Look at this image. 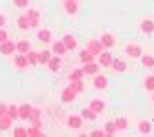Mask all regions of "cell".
<instances>
[{
  "mask_svg": "<svg viewBox=\"0 0 154 137\" xmlns=\"http://www.w3.org/2000/svg\"><path fill=\"white\" fill-rule=\"evenodd\" d=\"M90 135H92V137H103V135H106V133H105L103 130H94Z\"/></svg>",
  "mask_w": 154,
  "mask_h": 137,
  "instance_id": "60d3db41",
  "label": "cell"
},
{
  "mask_svg": "<svg viewBox=\"0 0 154 137\" xmlns=\"http://www.w3.org/2000/svg\"><path fill=\"white\" fill-rule=\"evenodd\" d=\"M11 124H13V117H11L9 113L0 115V130H8Z\"/></svg>",
  "mask_w": 154,
  "mask_h": 137,
  "instance_id": "2e32d148",
  "label": "cell"
},
{
  "mask_svg": "<svg viewBox=\"0 0 154 137\" xmlns=\"http://www.w3.org/2000/svg\"><path fill=\"white\" fill-rule=\"evenodd\" d=\"M17 24H18V28H20V29H29V28H31V22H29L28 15H22V16H18Z\"/></svg>",
  "mask_w": 154,
  "mask_h": 137,
  "instance_id": "cb8c5ba5",
  "label": "cell"
},
{
  "mask_svg": "<svg viewBox=\"0 0 154 137\" xmlns=\"http://www.w3.org/2000/svg\"><path fill=\"white\" fill-rule=\"evenodd\" d=\"M94 57H95V55H94V53H92L88 48L81 49V53H79V58H81V62H83V64H86V62H92V61H94Z\"/></svg>",
  "mask_w": 154,
  "mask_h": 137,
  "instance_id": "9a60e30c",
  "label": "cell"
},
{
  "mask_svg": "<svg viewBox=\"0 0 154 137\" xmlns=\"http://www.w3.org/2000/svg\"><path fill=\"white\" fill-rule=\"evenodd\" d=\"M50 58H51V51H48V49L38 51V64H48Z\"/></svg>",
  "mask_w": 154,
  "mask_h": 137,
  "instance_id": "4316f807",
  "label": "cell"
},
{
  "mask_svg": "<svg viewBox=\"0 0 154 137\" xmlns=\"http://www.w3.org/2000/svg\"><path fill=\"white\" fill-rule=\"evenodd\" d=\"M28 135V128H17L15 130V137H24Z\"/></svg>",
  "mask_w": 154,
  "mask_h": 137,
  "instance_id": "f35d334b",
  "label": "cell"
},
{
  "mask_svg": "<svg viewBox=\"0 0 154 137\" xmlns=\"http://www.w3.org/2000/svg\"><path fill=\"white\" fill-rule=\"evenodd\" d=\"M29 119H31L33 126H38V128H42V123H41V110H38V108H33V110H31V115H29Z\"/></svg>",
  "mask_w": 154,
  "mask_h": 137,
  "instance_id": "8fae6325",
  "label": "cell"
},
{
  "mask_svg": "<svg viewBox=\"0 0 154 137\" xmlns=\"http://www.w3.org/2000/svg\"><path fill=\"white\" fill-rule=\"evenodd\" d=\"M63 42H64V46L68 48V51H70V49H75V48H77V38H75L73 35H66V37L63 38Z\"/></svg>",
  "mask_w": 154,
  "mask_h": 137,
  "instance_id": "d6986e66",
  "label": "cell"
},
{
  "mask_svg": "<svg viewBox=\"0 0 154 137\" xmlns=\"http://www.w3.org/2000/svg\"><path fill=\"white\" fill-rule=\"evenodd\" d=\"M125 51H127V55H128V57H132V58H141V53H143L141 46H140V44H136V42L127 44Z\"/></svg>",
  "mask_w": 154,
  "mask_h": 137,
  "instance_id": "6da1fadb",
  "label": "cell"
},
{
  "mask_svg": "<svg viewBox=\"0 0 154 137\" xmlns=\"http://www.w3.org/2000/svg\"><path fill=\"white\" fill-rule=\"evenodd\" d=\"M99 40H101V44H103L105 48H112V46L116 44V38H114V35H112V33H103Z\"/></svg>",
  "mask_w": 154,
  "mask_h": 137,
  "instance_id": "9c48e42d",
  "label": "cell"
},
{
  "mask_svg": "<svg viewBox=\"0 0 154 137\" xmlns=\"http://www.w3.org/2000/svg\"><path fill=\"white\" fill-rule=\"evenodd\" d=\"M70 88H72L73 91H77V93H81V91L85 90V84H83V81H72Z\"/></svg>",
  "mask_w": 154,
  "mask_h": 137,
  "instance_id": "836d02e7",
  "label": "cell"
},
{
  "mask_svg": "<svg viewBox=\"0 0 154 137\" xmlns=\"http://www.w3.org/2000/svg\"><path fill=\"white\" fill-rule=\"evenodd\" d=\"M116 132H118V126H116V123H114V121H108V123L105 124V133H106V135H114Z\"/></svg>",
  "mask_w": 154,
  "mask_h": 137,
  "instance_id": "1f68e13d",
  "label": "cell"
},
{
  "mask_svg": "<svg viewBox=\"0 0 154 137\" xmlns=\"http://www.w3.org/2000/svg\"><path fill=\"white\" fill-rule=\"evenodd\" d=\"M114 123H116V126H118V130H125V128L128 126V121H127V117H118V119H116Z\"/></svg>",
  "mask_w": 154,
  "mask_h": 137,
  "instance_id": "d6a6232c",
  "label": "cell"
},
{
  "mask_svg": "<svg viewBox=\"0 0 154 137\" xmlns=\"http://www.w3.org/2000/svg\"><path fill=\"white\" fill-rule=\"evenodd\" d=\"M8 113V106L4 103H0V115H6Z\"/></svg>",
  "mask_w": 154,
  "mask_h": 137,
  "instance_id": "b9f144b4",
  "label": "cell"
},
{
  "mask_svg": "<svg viewBox=\"0 0 154 137\" xmlns=\"http://www.w3.org/2000/svg\"><path fill=\"white\" fill-rule=\"evenodd\" d=\"M15 51H17V44L13 40H6L0 44V53L2 55H13Z\"/></svg>",
  "mask_w": 154,
  "mask_h": 137,
  "instance_id": "3957f363",
  "label": "cell"
},
{
  "mask_svg": "<svg viewBox=\"0 0 154 137\" xmlns=\"http://www.w3.org/2000/svg\"><path fill=\"white\" fill-rule=\"evenodd\" d=\"M37 38H38L41 42H50V40H51V31L46 29V28L38 29V31H37Z\"/></svg>",
  "mask_w": 154,
  "mask_h": 137,
  "instance_id": "5bb4252c",
  "label": "cell"
},
{
  "mask_svg": "<svg viewBox=\"0 0 154 137\" xmlns=\"http://www.w3.org/2000/svg\"><path fill=\"white\" fill-rule=\"evenodd\" d=\"M8 113L13 117V119H17V117H18V106H17V104H11V106H8Z\"/></svg>",
  "mask_w": 154,
  "mask_h": 137,
  "instance_id": "8d00e7d4",
  "label": "cell"
},
{
  "mask_svg": "<svg viewBox=\"0 0 154 137\" xmlns=\"http://www.w3.org/2000/svg\"><path fill=\"white\" fill-rule=\"evenodd\" d=\"M37 135H42V130L38 126H31L28 128V137H37Z\"/></svg>",
  "mask_w": 154,
  "mask_h": 137,
  "instance_id": "d590c367",
  "label": "cell"
},
{
  "mask_svg": "<svg viewBox=\"0 0 154 137\" xmlns=\"http://www.w3.org/2000/svg\"><path fill=\"white\" fill-rule=\"evenodd\" d=\"M51 49H53V53H57V55H64L66 51H68V48L64 46V42L63 40H59V42H53V46H51Z\"/></svg>",
  "mask_w": 154,
  "mask_h": 137,
  "instance_id": "ffe728a7",
  "label": "cell"
},
{
  "mask_svg": "<svg viewBox=\"0 0 154 137\" xmlns=\"http://www.w3.org/2000/svg\"><path fill=\"white\" fill-rule=\"evenodd\" d=\"M86 48H88L95 57H99V55H101V51L105 49V46L101 44V40H95V38H92V40L88 42V46H86Z\"/></svg>",
  "mask_w": 154,
  "mask_h": 137,
  "instance_id": "7a4b0ae2",
  "label": "cell"
},
{
  "mask_svg": "<svg viewBox=\"0 0 154 137\" xmlns=\"http://www.w3.org/2000/svg\"><path fill=\"white\" fill-rule=\"evenodd\" d=\"M112 61H114L112 53L101 51V55H99V66H103V68H112Z\"/></svg>",
  "mask_w": 154,
  "mask_h": 137,
  "instance_id": "5b68a950",
  "label": "cell"
},
{
  "mask_svg": "<svg viewBox=\"0 0 154 137\" xmlns=\"http://www.w3.org/2000/svg\"><path fill=\"white\" fill-rule=\"evenodd\" d=\"M4 24H6V16L0 13V28H4Z\"/></svg>",
  "mask_w": 154,
  "mask_h": 137,
  "instance_id": "7bdbcfd3",
  "label": "cell"
},
{
  "mask_svg": "<svg viewBox=\"0 0 154 137\" xmlns=\"http://www.w3.org/2000/svg\"><path fill=\"white\" fill-rule=\"evenodd\" d=\"M13 4H15L17 7H28L29 0H13Z\"/></svg>",
  "mask_w": 154,
  "mask_h": 137,
  "instance_id": "74e56055",
  "label": "cell"
},
{
  "mask_svg": "<svg viewBox=\"0 0 154 137\" xmlns=\"http://www.w3.org/2000/svg\"><path fill=\"white\" fill-rule=\"evenodd\" d=\"M152 101H154V93H152Z\"/></svg>",
  "mask_w": 154,
  "mask_h": 137,
  "instance_id": "ee69618b",
  "label": "cell"
},
{
  "mask_svg": "<svg viewBox=\"0 0 154 137\" xmlns=\"http://www.w3.org/2000/svg\"><path fill=\"white\" fill-rule=\"evenodd\" d=\"M75 95H77V91H73L70 86L64 88L63 93H61V97H63V101H64V103H72V101H75Z\"/></svg>",
  "mask_w": 154,
  "mask_h": 137,
  "instance_id": "30bf717a",
  "label": "cell"
},
{
  "mask_svg": "<svg viewBox=\"0 0 154 137\" xmlns=\"http://www.w3.org/2000/svg\"><path fill=\"white\" fill-rule=\"evenodd\" d=\"M8 38H9L8 31H6V29H2V28H0V44H2V42H6Z\"/></svg>",
  "mask_w": 154,
  "mask_h": 137,
  "instance_id": "ab89813d",
  "label": "cell"
},
{
  "mask_svg": "<svg viewBox=\"0 0 154 137\" xmlns=\"http://www.w3.org/2000/svg\"><path fill=\"white\" fill-rule=\"evenodd\" d=\"M48 68H50V71H53V73H57V71L61 70V58H59V55L50 58V61H48Z\"/></svg>",
  "mask_w": 154,
  "mask_h": 137,
  "instance_id": "7c38bea8",
  "label": "cell"
},
{
  "mask_svg": "<svg viewBox=\"0 0 154 137\" xmlns=\"http://www.w3.org/2000/svg\"><path fill=\"white\" fill-rule=\"evenodd\" d=\"M28 18H29V22H31V28H37L38 26V16H41V15H38V11L37 9H28Z\"/></svg>",
  "mask_w": 154,
  "mask_h": 137,
  "instance_id": "ac0fdd59",
  "label": "cell"
},
{
  "mask_svg": "<svg viewBox=\"0 0 154 137\" xmlns=\"http://www.w3.org/2000/svg\"><path fill=\"white\" fill-rule=\"evenodd\" d=\"M83 70H85V73H88V75H95V73L99 71V64H95V62L92 61V62H86Z\"/></svg>",
  "mask_w": 154,
  "mask_h": 137,
  "instance_id": "7402d4cb",
  "label": "cell"
},
{
  "mask_svg": "<svg viewBox=\"0 0 154 137\" xmlns=\"http://www.w3.org/2000/svg\"><path fill=\"white\" fill-rule=\"evenodd\" d=\"M64 2H68V0H64ZM75 2H77V0H75Z\"/></svg>",
  "mask_w": 154,
  "mask_h": 137,
  "instance_id": "f6af8a7d",
  "label": "cell"
},
{
  "mask_svg": "<svg viewBox=\"0 0 154 137\" xmlns=\"http://www.w3.org/2000/svg\"><path fill=\"white\" fill-rule=\"evenodd\" d=\"M141 64H143V68H154V57L152 55H143Z\"/></svg>",
  "mask_w": 154,
  "mask_h": 137,
  "instance_id": "4dcf8cb0",
  "label": "cell"
},
{
  "mask_svg": "<svg viewBox=\"0 0 154 137\" xmlns=\"http://www.w3.org/2000/svg\"><path fill=\"white\" fill-rule=\"evenodd\" d=\"M68 126L73 128V130L81 128V126H83V117H81V115H70V117H68Z\"/></svg>",
  "mask_w": 154,
  "mask_h": 137,
  "instance_id": "52a82bcc",
  "label": "cell"
},
{
  "mask_svg": "<svg viewBox=\"0 0 154 137\" xmlns=\"http://www.w3.org/2000/svg\"><path fill=\"white\" fill-rule=\"evenodd\" d=\"M138 130H140V133H150V132H152V124H150V121H140Z\"/></svg>",
  "mask_w": 154,
  "mask_h": 137,
  "instance_id": "484cf974",
  "label": "cell"
},
{
  "mask_svg": "<svg viewBox=\"0 0 154 137\" xmlns=\"http://www.w3.org/2000/svg\"><path fill=\"white\" fill-rule=\"evenodd\" d=\"M26 57H28V62H29V66H37L38 64V51H28L26 53Z\"/></svg>",
  "mask_w": 154,
  "mask_h": 137,
  "instance_id": "d4e9b609",
  "label": "cell"
},
{
  "mask_svg": "<svg viewBox=\"0 0 154 137\" xmlns=\"http://www.w3.org/2000/svg\"><path fill=\"white\" fill-rule=\"evenodd\" d=\"M112 68L118 73H123L127 70V62L123 61V58H114V61H112Z\"/></svg>",
  "mask_w": 154,
  "mask_h": 137,
  "instance_id": "e0dca14e",
  "label": "cell"
},
{
  "mask_svg": "<svg viewBox=\"0 0 154 137\" xmlns=\"http://www.w3.org/2000/svg\"><path fill=\"white\" fill-rule=\"evenodd\" d=\"M145 90L154 91V73L149 75V77H145Z\"/></svg>",
  "mask_w": 154,
  "mask_h": 137,
  "instance_id": "e575fe53",
  "label": "cell"
},
{
  "mask_svg": "<svg viewBox=\"0 0 154 137\" xmlns=\"http://www.w3.org/2000/svg\"><path fill=\"white\" fill-rule=\"evenodd\" d=\"M81 117H83V119H86V121H95V117H97V113H95L90 106L88 108H85L83 112H81Z\"/></svg>",
  "mask_w": 154,
  "mask_h": 137,
  "instance_id": "603a6c76",
  "label": "cell"
},
{
  "mask_svg": "<svg viewBox=\"0 0 154 137\" xmlns=\"http://www.w3.org/2000/svg\"><path fill=\"white\" fill-rule=\"evenodd\" d=\"M140 29H141V33H145V35H152V33H154V20H152V18H145V20H141Z\"/></svg>",
  "mask_w": 154,
  "mask_h": 137,
  "instance_id": "277c9868",
  "label": "cell"
},
{
  "mask_svg": "<svg viewBox=\"0 0 154 137\" xmlns=\"http://www.w3.org/2000/svg\"><path fill=\"white\" fill-rule=\"evenodd\" d=\"M83 75H85V70H73V71H70V82L72 81H83Z\"/></svg>",
  "mask_w": 154,
  "mask_h": 137,
  "instance_id": "83f0119b",
  "label": "cell"
},
{
  "mask_svg": "<svg viewBox=\"0 0 154 137\" xmlns=\"http://www.w3.org/2000/svg\"><path fill=\"white\" fill-rule=\"evenodd\" d=\"M29 49H31V44H29L28 40H20V42L17 44V51H18V53H28Z\"/></svg>",
  "mask_w": 154,
  "mask_h": 137,
  "instance_id": "f1b7e54d",
  "label": "cell"
},
{
  "mask_svg": "<svg viewBox=\"0 0 154 137\" xmlns=\"http://www.w3.org/2000/svg\"><path fill=\"white\" fill-rule=\"evenodd\" d=\"M94 86L97 88V90H105V88L108 86V82H106V77H105V75H97V73H95V79H94Z\"/></svg>",
  "mask_w": 154,
  "mask_h": 137,
  "instance_id": "4fadbf2b",
  "label": "cell"
},
{
  "mask_svg": "<svg viewBox=\"0 0 154 137\" xmlns=\"http://www.w3.org/2000/svg\"><path fill=\"white\" fill-rule=\"evenodd\" d=\"M90 108L99 115V113L105 110V103H103V101H99V99H94V101H90Z\"/></svg>",
  "mask_w": 154,
  "mask_h": 137,
  "instance_id": "44dd1931",
  "label": "cell"
},
{
  "mask_svg": "<svg viewBox=\"0 0 154 137\" xmlns=\"http://www.w3.org/2000/svg\"><path fill=\"white\" fill-rule=\"evenodd\" d=\"M64 6H66V13L68 15H75L77 13V2L75 0H68V2H64Z\"/></svg>",
  "mask_w": 154,
  "mask_h": 137,
  "instance_id": "f546056e",
  "label": "cell"
},
{
  "mask_svg": "<svg viewBox=\"0 0 154 137\" xmlns=\"http://www.w3.org/2000/svg\"><path fill=\"white\" fill-rule=\"evenodd\" d=\"M13 62H15V66H17V68H20V70H24V68H28V66H29L26 53H18V55H15Z\"/></svg>",
  "mask_w": 154,
  "mask_h": 137,
  "instance_id": "8992f818",
  "label": "cell"
},
{
  "mask_svg": "<svg viewBox=\"0 0 154 137\" xmlns=\"http://www.w3.org/2000/svg\"><path fill=\"white\" fill-rule=\"evenodd\" d=\"M31 110H33L31 104H20L18 106V117H20V119H29Z\"/></svg>",
  "mask_w": 154,
  "mask_h": 137,
  "instance_id": "ba28073f",
  "label": "cell"
}]
</instances>
